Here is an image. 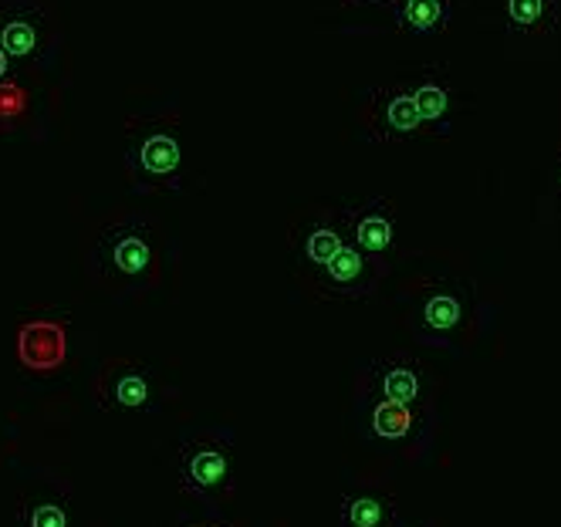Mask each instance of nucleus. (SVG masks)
<instances>
[{
	"label": "nucleus",
	"instance_id": "f8f14e48",
	"mask_svg": "<svg viewBox=\"0 0 561 527\" xmlns=\"http://www.w3.org/2000/svg\"><path fill=\"white\" fill-rule=\"evenodd\" d=\"M322 277L329 284V291L335 295H366L373 288V267L366 261V254L358 248H342L325 267H322Z\"/></svg>",
	"mask_w": 561,
	"mask_h": 527
},
{
	"label": "nucleus",
	"instance_id": "20e7f679",
	"mask_svg": "<svg viewBox=\"0 0 561 527\" xmlns=\"http://www.w3.org/2000/svg\"><path fill=\"white\" fill-rule=\"evenodd\" d=\"M358 426L369 443L403 460H420L433 443V410H416L366 389H358Z\"/></svg>",
	"mask_w": 561,
	"mask_h": 527
},
{
	"label": "nucleus",
	"instance_id": "dca6fc26",
	"mask_svg": "<svg viewBox=\"0 0 561 527\" xmlns=\"http://www.w3.org/2000/svg\"><path fill=\"white\" fill-rule=\"evenodd\" d=\"M345 248V240L332 230V227H314L308 237H305V261L314 264V267H325L339 251Z\"/></svg>",
	"mask_w": 561,
	"mask_h": 527
},
{
	"label": "nucleus",
	"instance_id": "9b49d317",
	"mask_svg": "<svg viewBox=\"0 0 561 527\" xmlns=\"http://www.w3.org/2000/svg\"><path fill=\"white\" fill-rule=\"evenodd\" d=\"M14 527H71V501L58 486H34L14 504Z\"/></svg>",
	"mask_w": 561,
	"mask_h": 527
},
{
	"label": "nucleus",
	"instance_id": "f257e3e1",
	"mask_svg": "<svg viewBox=\"0 0 561 527\" xmlns=\"http://www.w3.org/2000/svg\"><path fill=\"white\" fill-rule=\"evenodd\" d=\"M123 167L136 190L142 193H163L183 186L186 170V149L183 133L173 118H149L133 126L126 149H123Z\"/></svg>",
	"mask_w": 561,
	"mask_h": 527
},
{
	"label": "nucleus",
	"instance_id": "ddd939ff",
	"mask_svg": "<svg viewBox=\"0 0 561 527\" xmlns=\"http://www.w3.org/2000/svg\"><path fill=\"white\" fill-rule=\"evenodd\" d=\"M399 21L413 34H439L450 21V11L444 0H403Z\"/></svg>",
	"mask_w": 561,
	"mask_h": 527
},
{
	"label": "nucleus",
	"instance_id": "0eeeda50",
	"mask_svg": "<svg viewBox=\"0 0 561 527\" xmlns=\"http://www.w3.org/2000/svg\"><path fill=\"white\" fill-rule=\"evenodd\" d=\"M14 358L31 376H55L68 362V321L48 311H34L18 321Z\"/></svg>",
	"mask_w": 561,
	"mask_h": 527
},
{
	"label": "nucleus",
	"instance_id": "7ed1b4c3",
	"mask_svg": "<svg viewBox=\"0 0 561 527\" xmlns=\"http://www.w3.org/2000/svg\"><path fill=\"white\" fill-rule=\"evenodd\" d=\"M95 267L118 291L139 295L159 274V248L149 224L118 220L108 224L95 240Z\"/></svg>",
	"mask_w": 561,
	"mask_h": 527
},
{
	"label": "nucleus",
	"instance_id": "f03ea898",
	"mask_svg": "<svg viewBox=\"0 0 561 527\" xmlns=\"http://www.w3.org/2000/svg\"><path fill=\"white\" fill-rule=\"evenodd\" d=\"M176 486L180 494L220 507L237 491V450L227 433H196L186 436L176 450Z\"/></svg>",
	"mask_w": 561,
	"mask_h": 527
},
{
	"label": "nucleus",
	"instance_id": "2eb2a0df",
	"mask_svg": "<svg viewBox=\"0 0 561 527\" xmlns=\"http://www.w3.org/2000/svg\"><path fill=\"white\" fill-rule=\"evenodd\" d=\"M392 243V224L386 214H366L355 220V248L363 254H382Z\"/></svg>",
	"mask_w": 561,
	"mask_h": 527
},
{
	"label": "nucleus",
	"instance_id": "6e6552de",
	"mask_svg": "<svg viewBox=\"0 0 561 527\" xmlns=\"http://www.w3.org/2000/svg\"><path fill=\"white\" fill-rule=\"evenodd\" d=\"M399 497L386 483H355L339 504V527H396Z\"/></svg>",
	"mask_w": 561,
	"mask_h": 527
},
{
	"label": "nucleus",
	"instance_id": "4be33fe9",
	"mask_svg": "<svg viewBox=\"0 0 561 527\" xmlns=\"http://www.w3.org/2000/svg\"><path fill=\"white\" fill-rule=\"evenodd\" d=\"M396 527H399V524H396Z\"/></svg>",
	"mask_w": 561,
	"mask_h": 527
},
{
	"label": "nucleus",
	"instance_id": "f3484780",
	"mask_svg": "<svg viewBox=\"0 0 561 527\" xmlns=\"http://www.w3.org/2000/svg\"><path fill=\"white\" fill-rule=\"evenodd\" d=\"M507 14L517 27L538 31L551 24V0H507Z\"/></svg>",
	"mask_w": 561,
	"mask_h": 527
},
{
	"label": "nucleus",
	"instance_id": "1a4fd4ad",
	"mask_svg": "<svg viewBox=\"0 0 561 527\" xmlns=\"http://www.w3.org/2000/svg\"><path fill=\"white\" fill-rule=\"evenodd\" d=\"M366 392L386 396L392 402H403V405H416V410H433L430 405V386L426 376L416 362L410 358H392L382 362L379 369L369 376V386H363Z\"/></svg>",
	"mask_w": 561,
	"mask_h": 527
},
{
	"label": "nucleus",
	"instance_id": "6ab92c4d",
	"mask_svg": "<svg viewBox=\"0 0 561 527\" xmlns=\"http://www.w3.org/2000/svg\"><path fill=\"white\" fill-rule=\"evenodd\" d=\"M413 99H416V108H420L423 122L444 118V112H447V92L439 89V85H423Z\"/></svg>",
	"mask_w": 561,
	"mask_h": 527
},
{
	"label": "nucleus",
	"instance_id": "9d476101",
	"mask_svg": "<svg viewBox=\"0 0 561 527\" xmlns=\"http://www.w3.org/2000/svg\"><path fill=\"white\" fill-rule=\"evenodd\" d=\"M463 324H467V298L450 288H439V291L426 295V301H423L416 335L433 345H450L454 335L463 332Z\"/></svg>",
	"mask_w": 561,
	"mask_h": 527
},
{
	"label": "nucleus",
	"instance_id": "39448f33",
	"mask_svg": "<svg viewBox=\"0 0 561 527\" xmlns=\"http://www.w3.org/2000/svg\"><path fill=\"white\" fill-rule=\"evenodd\" d=\"M92 399L102 413L115 416H136V413H156L163 402V379L152 365L139 358L115 355L105 358L102 369L92 379Z\"/></svg>",
	"mask_w": 561,
	"mask_h": 527
},
{
	"label": "nucleus",
	"instance_id": "aec40b11",
	"mask_svg": "<svg viewBox=\"0 0 561 527\" xmlns=\"http://www.w3.org/2000/svg\"><path fill=\"white\" fill-rule=\"evenodd\" d=\"M180 527H233V524L224 517H204V520H183Z\"/></svg>",
	"mask_w": 561,
	"mask_h": 527
},
{
	"label": "nucleus",
	"instance_id": "4468645a",
	"mask_svg": "<svg viewBox=\"0 0 561 527\" xmlns=\"http://www.w3.org/2000/svg\"><path fill=\"white\" fill-rule=\"evenodd\" d=\"M31 115V89L14 71L11 78L0 81V129H14Z\"/></svg>",
	"mask_w": 561,
	"mask_h": 527
},
{
	"label": "nucleus",
	"instance_id": "a211bd4d",
	"mask_svg": "<svg viewBox=\"0 0 561 527\" xmlns=\"http://www.w3.org/2000/svg\"><path fill=\"white\" fill-rule=\"evenodd\" d=\"M386 122H389L392 133H413V129H420L423 115L416 108V99L413 95H396V99H389Z\"/></svg>",
	"mask_w": 561,
	"mask_h": 527
},
{
	"label": "nucleus",
	"instance_id": "412c9836",
	"mask_svg": "<svg viewBox=\"0 0 561 527\" xmlns=\"http://www.w3.org/2000/svg\"><path fill=\"white\" fill-rule=\"evenodd\" d=\"M18 68H14V61L8 58V51L4 48H0V81H4V78H11Z\"/></svg>",
	"mask_w": 561,
	"mask_h": 527
},
{
	"label": "nucleus",
	"instance_id": "423d86ee",
	"mask_svg": "<svg viewBox=\"0 0 561 527\" xmlns=\"http://www.w3.org/2000/svg\"><path fill=\"white\" fill-rule=\"evenodd\" d=\"M0 48L14 68L45 65L55 48V27L34 0H0Z\"/></svg>",
	"mask_w": 561,
	"mask_h": 527
}]
</instances>
